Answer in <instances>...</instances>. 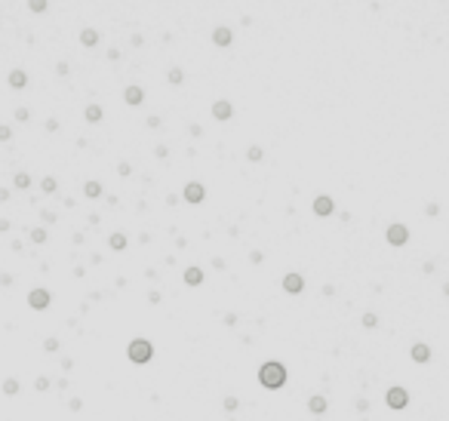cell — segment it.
<instances>
[{
	"instance_id": "8992f818",
	"label": "cell",
	"mask_w": 449,
	"mask_h": 421,
	"mask_svg": "<svg viewBox=\"0 0 449 421\" xmlns=\"http://www.w3.org/2000/svg\"><path fill=\"white\" fill-rule=\"evenodd\" d=\"M185 200L188 203H203L206 200V188L200 185V181H188L185 185Z\"/></svg>"
},
{
	"instance_id": "52a82bcc",
	"label": "cell",
	"mask_w": 449,
	"mask_h": 421,
	"mask_svg": "<svg viewBox=\"0 0 449 421\" xmlns=\"http://www.w3.org/2000/svg\"><path fill=\"white\" fill-rule=\"evenodd\" d=\"M283 289L290 292V295H298V292L305 289V277L295 274V271H292V274H286V277H283Z\"/></svg>"
},
{
	"instance_id": "f1b7e54d",
	"label": "cell",
	"mask_w": 449,
	"mask_h": 421,
	"mask_svg": "<svg viewBox=\"0 0 449 421\" xmlns=\"http://www.w3.org/2000/svg\"><path fill=\"white\" fill-rule=\"evenodd\" d=\"M225 409H228V412H234V409H237V396H225Z\"/></svg>"
},
{
	"instance_id": "277c9868",
	"label": "cell",
	"mask_w": 449,
	"mask_h": 421,
	"mask_svg": "<svg viewBox=\"0 0 449 421\" xmlns=\"http://www.w3.org/2000/svg\"><path fill=\"white\" fill-rule=\"evenodd\" d=\"M50 301H53V295H50L47 289H31V292H28V304H31L34 311H47Z\"/></svg>"
},
{
	"instance_id": "ffe728a7",
	"label": "cell",
	"mask_w": 449,
	"mask_h": 421,
	"mask_svg": "<svg viewBox=\"0 0 449 421\" xmlns=\"http://www.w3.org/2000/svg\"><path fill=\"white\" fill-rule=\"evenodd\" d=\"M83 117H86L89 123H99V120H102V108H99V105H89V108H86V114H83Z\"/></svg>"
},
{
	"instance_id": "30bf717a",
	"label": "cell",
	"mask_w": 449,
	"mask_h": 421,
	"mask_svg": "<svg viewBox=\"0 0 449 421\" xmlns=\"http://www.w3.org/2000/svg\"><path fill=\"white\" fill-rule=\"evenodd\" d=\"M142 99H145V93H142V86H126L123 89V101H126V105H142Z\"/></svg>"
},
{
	"instance_id": "484cf974",
	"label": "cell",
	"mask_w": 449,
	"mask_h": 421,
	"mask_svg": "<svg viewBox=\"0 0 449 421\" xmlns=\"http://www.w3.org/2000/svg\"><path fill=\"white\" fill-rule=\"evenodd\" d=\"M246 157H249L252 163H259V160H262V148H259V145H252L249 151H246Z\"/></svg>"
},
{
	"instance_id": "e575fe53",
	"label": "cell",
	"mask_w": 449,
	"mask_h": 421,
	"mask_svg": "<svg viewBox=\"0 0 449 421\" xmlns=\"http://www.w3.org/2000/svg\"><path fill=\"white\" fill-rule=\"evenodd\" d=\"M443 292H446V295H449V283H446V286H443Z\"/></svg>"
},
{
	"instance_id": "4dcf8cb0",
	"label": "cell",
	"mask_w": 449,
	"mask_h": 421,
	"mask_svg": "<svg viewBox=\"0 0 449 421\" xmlns=\"http://www.w3.org/2000/svg\"><path fill=\"white\" fill-rule=\"evenodd\" d=\"M6 139H13V129H9V126H0V142H6Z\"/></svg>"
},
{
	"instance_id": "836d02e7",
	"label": "cell",
	"mask_w": 449,
	"mask_h": 421,
	"mask_svg": "<svg viewBox=\"0 0 449 421\" xmlns=\"http://www.w3.org/2000/svg\"><path fill=\"white\" fill-rule=\"evenodd\" d=\"M68 406H71V409H74V412H80V409H83V400H71V403H68Z\"/></svg>"
},
{
	"instance_id": "7402d4cb",
	"label": "cell",
	"mask_w": 449,
	"mask_h": 421,
	"mask_svg": "<svg viewBox=\"0 0 449 421\" xmlns=\"http://www.w3.org/2000/svg\"><path fill=\"white\" fill-rule=\"evenodd\" d=\"M3 394H6V396H16V394H19V381H16V378H6V381H3Z\"/></svg>"
},
{
	"instance_id": "8fae6325",
	"label": "cell",
	"mask_w": 449,
	"mask_h": 421,
	"mask_svg": "<svg viewBox=\"0 0 449 421\" xmlns=\"http://www.w3.org/2000/svg\"><path fill=\"white\" fill-rule=\"evenodd\" d=\"M231 40H234L231 28H215L212 31V43H215V47H231Z\"/></svg>"
},
{
	"instance_id": "83f0119b",
	"label": "cell",
	"mask_w": 449,
	"mask_h": 421,
	"mask_svg": "<svg viewBox=\"0 0 449 421\" xmlns=\"http://www.w3.org/2000/svg\"><path fill=\"white\" fill-rule=\"evenodd\" d=\"M43 350H47V354H55V350H59V341H55V338H47V341H43Z\"/></svg>"
},
{
	"instance_id": "5b68a950",
	"label": "cell",
	"mask_w": 449,
	"mask_h": 421,
	"mask_svg": "<svg viewBox=\"0 0 449 421\" xmlns=\"http://www.w3.org/2000/svg\"><path fill=\"white\" fill-rule=\"evenodd\" d=\"M406 240H409V227L406 224H391L388 227V243L391 246H406Z\"/></svg>"
},
{
	"instance_id": "5bb4252c",
	"label": "cell",
	"mask_w": 449,
	"mask_h": 421,
	"mask_svg": "<svg viewBox=\"0 0 449 421\" xmlns=\"http://www.w3.org/2000/svg\"><path fill=\"white\" fill-rule=\"evenodd\" d=\"M326 396H320V394H314V396H311V400H308V409H311V412H314V415H323L326 412Z\"/></svg>"
},
{
	"instance_id": "cb8c5ba5",
	"label": "cell",
	"mask_w": 449,
	"mask_h": 421,
	"mask_svg": "<svg viewBox=\"0 0 449 421\" xmlns=\"http://www.w3.org/2000/svg\"><path fill=\"white\" fill-rule=\"evenodd\" d=\"M43 240H47V231H43V227H34V231H31V243H43Z\"/></svg>"
},
{
	"instance_id": "9c48e42d",
	"label": "cell",
	"mask_w": 449,
	"mask_h": 421,
	"mask_svg": "<svg viewBox=\"0 0 449 421\" xmlns=\"http://www.w3.org/2000/svg\"><path fill=\"white\" fill-rule=\"evenodd\" d=\"M332 209H336V203H332V197L320 194V197L314 200V212L320 215V219H326V215H332Z\"/></svg>"
},
{
	"instance_id": "44dd1931",
	"label": "cell",
	"mask_w": 449,
	"mask_h": 421,
	"mask_svg": "<svg viewBox=\"0 0 449 421\" xmlns=\"http://www.w3.org/2000/svg\"><path fill=\"white\" fill-rule=\"evenodd\" d=\"M166 80H169V83H176V86H179V83H182V80H185V74H182V68H169V74H166Z\"/></svg>"
},
{
	"instance_id": "ac0fdd59",
	"label": "cell",
	"mask_w": 449,
	"mask_h": 421,
	"mask_svg": "<svg viewBox=\"0 0 449 421\" xmlns=\"http://www.w3.org/2000/svg\"><path fill=\"white\" fill-rule=\"evenodd\" d=\"M13 185H16L19 191H28V188H31V175H28V173H16Z\"/></svg>"
},
{
	"instance_id": "1f68e13d",
	"label": "cell",
	"mask_w": 449,
	"mask_h": 421,
	"mask_svg": "<svg viewBox=\"0 0 449 421\" xmlns=\"http://www.w3.org/2000/svg\"><path fill=\"white\" fill-rule=\"evenodd\" d=\"M34 388H37V391H47L50 388V378H37V381H34Z\"/></svg>"
},
{
	"instance_id": "3957f363",
	"label": "cell",
	"mask_w": 449,
	"mask_h": 421,
	"mask_svg": "<svg viewBox=\"0 0 449 421\" xmlns=\"http://www.w3.org/2000/svg\"><path fill=\"white\" fill-rule=\"evenodd\" d=\"M385 403H388L391 409H406V406H409V391H406V388H388Z\"/></svg>"
},
{
	"instance_id": "603a6c76",
	"label": "cell",
	"mask_w": 449,
	"mask_h": 421,
	"mask_svg": "<svg viewBox=\"0 0 449 421\" xmlns=\"http://www.w3.org/2000/svg\"><path fill=\"white\" fill-rule=\"evenodd\" d=\"M28 9L31 13H43V9H47V0H28Z\"/></svg>"
},
{
	"instance_id": "7a4b0ae2",
	"label": "cell",
	"mask_w": 449,
	"mask_h": 421,
	"mask_svg": "<svg viewBox=\"0 0 449 421\" xmlns=\"http://www.w3.org/2000/svg\"><path fill=\"white\" fill-rule=\"evenodd\" d=\"M126 357H130V363H135V366H145V363H151V357H154V345L148 338H132L130 347H126Z\"/></svg>"
},
{
	"instance_id": "4fadbf2b",
	"label": "cell",
	"mask_w": 449,
	"mask_h": 421,
	"mask_svg": "<svg viewBox=\"0 0 449 421\" xmlns=\"http://www.w3.org/2000/svg\"><path fill=\"white\" fill-rule=\"evenodd\" d=\"M9 86H13V89H25V86H28V74L22 71V68L9 71Z\"/></svg>"
},
{
	"instance_id": "4316f807",
	"label": "cell",
	"mask_w": 449,
	"mask_h": 421,
	"mask_svg": "<svg viewBox=\"0 0 449 421\" xmlns=\"http://www.w3.org/2000/svg\"><path fill=\"white\" fill-rule=\"evenodd\" d=\"M40 188H43V191H47V194H53V191H55V188H59V185H55V178L50 175V178H43V181H40Z\"/></svg>"
},
{
	"instance_id": "f546056e",
	"label": "cell",
	"mask_w": 449,
	"mask_h": 421,
	"mask_svg": "<svg viewBox=\"0 0 449 421\" xmlns=\"http://www.w3.org/2000/svg\"><path fill=\"white\" fill-rule=\"evenodd\" d=\"M28 117H31V111H28V108H19V111H16V120H22V123H25Z\"/></svg>"
},
{
	"instance_id": "d6a6232c",
	"label": "cell",
	"mask_w": 449,
	"mask_h": 421,
	"mask_svg": "<svg viewBox=\"0 0 449 421\" xmlns=\"http://www.w3.org/2000/svg\"><path fill=\"white\" fill-rule=\"evenodd\" d=\"M117 173H120V175H130V173H132V166H130V163H120V166H117Z\"/></svg>"
},
{
	"instance_id": "6da1fadb",
	"label": "cell",
	"mask_w": 449,
	"mask_h": 421,
	"mask_svg": "<svg viewBox=\"0 0 449 421\" xmlns=\"http://www.w3.org/2000/svg\"><path fill=\"white\" fill-rule=\"evenodd\" d=\"M259 384H262V388H268V391H280L286 384V366L277 363V360L262 363V366H259Z\"/></svg>"
},
{
	"instance_id": "7c38bea8",
	"label": "cell",
	"mask_w": 449,
	"mask_h": 421,
	"mask_svg": "<svg viewBox=\"0 0 449 421\" xmlns=\"http://www.w3.org/2000/svg\"><path fill=\"white\" fill-rule=\"evenodd\" d=\"M412 360H416V363H428L431 360V347L424 345V341H416V345H412Z\"/></svg>"
},
{
	"instance_id": "ba28073f",
	"label": "cell",
	"mask_w": 449,
	"mask_h": 421,
	"mask_svg": "<svg viewBox=\"0 0 449 421\" xmlns=\"http://www.w3.org/2000/svg\"><path fill=\"white\" fill-rule=\"evenodd\" d=\"M212 117H215V120H231V117H234V108H231V101H225V99L212 101Z\"/></svg>"
},
{
	"instance_id": "2e32d148",
	"label": "cell",
	"mask_w": 449,
	"mask_h": 421,
	"mask_svg": "<svg viewBox=\"0 0 449 421\" xmlns=\"http://www.w3.org/2000/svg\"><path fill=\"white\" fill-rule=\"evenodd\" d=\"M80 43H83V47H96V43H99V31L96 28L80 31Z\"/></svg>"
},
{
	"instance_id": "d4e9b609",
	"label": "cell",
	"mask_w": 449,
	"mask_h": 421,
	"mask_svg": "<svg viewBox=\"0 0 449 421\" xmlns=\"http://www.w3.org/2000/svg\"><path fill=\"white\" fill-rule=\"evenodd\" d=\"M360 323H363L366 329H375V326H378V317H375V314H363V320H360Z\"/></svg>"
},
{
	"instance_id": "d6986e66",
	"label": "cell",
	"mask_w": 449,
	"mask_h": 421,
	"mask_svg": "<svg viewBox=\"0 0 449 421\" xmlns=\"http://www.w3.org/2000/svg\"><path fill=\"white\" fill-rule=\"evenodd\" d=\"M108 246L114 249V252H120V249H126V237H123V234H111V240H108Z\"/></svg>"
},
{
	"instance_id": "9a60e30c",
	"label": "cell",
	"mask_w": 449,
	"mask_h": 421,
	"mask_svg": "<svg viewBox=\"0 0 449 421\" xmlns=\"http://www.w3.org/2000/svg\"><path fill=\"white\" fill-rule=\"evenodd\" d=\"M185 283H188V286H200V283H203V271L200 268H188L185 271Z\"/></svg>"
},
{
	"instance_id": "e0dca14e",
	"label": "cell",
	"mask_w": 449,
	"mask_h": 421,
	"mask_svg": "<svg viewBox=\"0 0 449 421\" xmlns=\"http://www.w3.org/2000/svg\"><path fill=\"white\" fill-rule=\"evenodd\" d=\"M83 194H86L89 200L102 197V185H99V181H86V185H83Z\"/></svg>"
}]
</instances>
